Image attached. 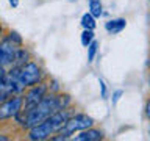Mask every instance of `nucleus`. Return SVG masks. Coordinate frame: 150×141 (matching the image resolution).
<instances>
[{
    "mask_svg": "<svg viewBox=\"0 0 150 141\" xmlns=\"http://www.w3.org/2000/svg\"><path fill=\"white\" fill-rule=\"evenodd\" d=\"M19 111H22V97H13L0 103V119H6V118L16 116Z\"/></svg>",
    "mask_w": 150,
    "mask_h": 141,
    "instance_id": "423d86ee",
    "label": "nucleus"
},
{
    "mask_svg": "<svg viewBox=\"0 0 150 141\" xmlns=\"http://www.w3.org/2000/svg\"><path fill=\"white\" fill-rule=\"evenodd\" d=\"M127 25V21L125 19H112V21H108L105 24V28L108 33H111V35H116V33H120L122 30L125 28Z\"/></svg>",
    "mask_w": 150,
    "mask_h": 141,
    "instance_id": "9d476101",
    "label": "nucleus"
},
{
    "mask_svg": "<svg viewBox=\"0 0 150 141\" xmlns=\"http://www.w3.org/2000/svg\"><path fill=\"white\" fill-rule=\"evenodd\" d=\"M23 89V86L13 77L11 74H5L0 77V103L8 100L11 96H16Z\"/></svg>",
    "mask_w": 150,
    "mask_h": 141,
    "instance_id": "39448f33",
    "label": "nucleus"
},
{
    "mask_svg": "<svg viewBox=\"0 0 150 141\" xmlns=\"http://www.w3.org/2000/svg\"><path fill=\"white\" fill-rule=\"evenodd\" d=\"M122 94H124V91H122V89H116V91L112 93V97H111V102H112V105H116V103L119 102V99L122 97Z\"/></svg>",
    "mask_w": 150,
    "mask_h": 141,
    "instance_id": "2eb2a0df",
    "label": "nucleus"
},
{
    "mask_svg": "<svg viewBox=\"0 0 150 141\" xmlns=\"http://www.w3.org/2000/svg\"><path fill=\"white\" fill-rule=\"evenodd\" d=\"M97 50H98V41L94 39L91 44L88 46V61H89V63H92V61H94V56H96Z\"/></svg>",
    "mask_w": 150,
    "mask_h": 141,
    "instance_id": "ddd939ff",
    "label": "nucleus"
},
{
    "mask_svg": "<svg viewBox=\"0 0 150 141\" xmlns=\"http://www.w3.org/2000/svg\"><path fill=\"white\" fill-rule=\"evenodd\" d=\"M45 91H47V86H45V85H36L35 88H31L30 93H28L27 97H25V110H28V108H31V107H35L36 103L45 96Z\"/></svg>",
    "mask_w": 150,
    "mask_h": 141,
    "instance_id": "6e6552de",
    "label": "nucleus"
},
{
    "mask_svg": "<svg viewBox=\"0 0 150 141\" xmlns=\"http://www.w3.org/2000/svg\"><path fill=\"white\" fill-rule=\"evenodd\" d=\"M69 102H70V97L67 94H64V96H44L35 107L25 110V116L23 118L21 116H16V118L21 122V125L31 129L33 125H38L42 121H45L53 113L64 110Z\"/></svg>",
    "mask_w": 150,
    "mask_h": 141,
    "instance_id": "f257e3e1",
    "label": "nucleus"
},
{
    "mask_svg": "<svg viewBox=\"0 0 150 141\" xmlns=\"http://www.w3.org/2000/svg\"><path fill=\"white\" fill-rule=\"evenodd\" d=\"M92 41H94V30H86L84 28V31L81 33V44L84 47H88Z\"/></svg>",
    "mask_w": 150,
    "mask_h": 141,
    "instance_id": "4468645a",
    "label": "nucleus"
},
{
    "mask_svg": "<svg viewBox=\"0 0 150 141\" xmlns=\"http://www.w3.org/2000/svg\"><path fill=\"white\" fill-rule=\"evenodd\" d=\"M98 83H100V89H102V97L106 99V85H105V82L100 78V80H98Z\"/></svg>",
    "mask_w": 150,
    "mask_h": 141,
    "instance_id": "dca6fc26",
    "label": "nucleus"
},
{
    "mask_svg": "<svg viewBox=\"0 0 150 141\" xmlns=\"http://www.w3.org/2000/svg\"><path fill=\"white\" fill-rule=\"evenodd\" d=\"M81 25L86 30H94L96 28V17L92 16L91 13H86L81 16Z\"/></svg>",
    "mask_w": 150,
    "mask_h": 141,
    "instance_id": "f8f14e48",
    "label": "nucleus"
},
{
    "mask_svg": "<svg viewBox=\"0 0 150 141\" xmlns=\"http://www.w3.org/2000/svg\"><path fill=\"white\" fill-rule=\"evenodd\" d=\"M69 119V113L66 110H59L49 116L45 121H42L41 124L33 125L30 129V140H47L50 135H53L55 132H59L66 124V121Z\"/></svg>",
    "mask_w": 150,
    "mask_h": 141,
    "instance_id": "f03ea898",
    "label": "nucleus"
},
{
    "mask_svg": "<svg viewBox=\"0 0 150 141\" xmlns=\"http://www.w3.org/2000/svg\"><path fill=\"white\" fill-rule=\"evenodd\" d=\"M8 138H6V136H3V135H0V141H6Z\"/></svg>",
    "mask_w": 150,
    "mask_h": 141,
    "instance_id": "aec40b11",
    "label": "nucleus"
},
{
    "mask_svg": "<svg viewBox=\"0 0 150 141\" xmlns=\"http://www.w3.org/2000/svg\"><path fill=\"white\" fill-rule=\"evenodd\" d=\"M8 2H9V5H11L13 8H16L17 5H19V0H8Z\"/></svg>",
    "mask_w": 150,
    "mask_h": 141,
    "instance_id": "a211bd4d",
    "label": "nucleus"
},
{
    "mask_svg": "<svg viewBox=\"0 0 150 141\" xmlns=\"http://www.w3.org/2000/svg\"><path fill=\"white\" fill-rule=\"evenodd\" d=\"M145 116H147V119L150 121V99L147 100V103H145Z\"/></svg>",
    "mask_w": 150,
    "mask_h": 141,
    "instance_id": "f3484780",
    "label": "nucleus"
},
{
    "mask_svg": "<svg viewBox=\"0 0 150 141\" xmlns=\"http://www.w3.org/2000/svg\"><path fill=\"white\" fill-rule=\"evenodd\" d=\"M9 74L17 80L19 83L25 86H33L41 80V69L35 63H25L21 68H14L9 70Z\"/></svg>",
    "mask_w": 150,
    "mask_h": 141,
    "instance_id": "20e7f679",
    "label": "nucleus"
},
{
    "mask_svg": "<svg viewBox=\"0 0 150 141\" xmlns=\"http://www.w3.org/2000/svg\"><path fill=\"white\" fill-rule=\"evenodd\" d=\"M16 42H13L11 39H5L2 44H0V66L5 68L6 64H13L14 58H16Z\"/></svg>",
    "mask_w": 150,
    "mask_h": 141,
    "instance_id": "0eeeda50",
    "label": "nucleus"
},
{
    "mask_svg": "<svg viewBox=\"0 0 150 141\" xmlns=\"http://www.w3.org/2000/svg\"><path fill=\"white\" fill-rule=\"evenodd\" d=\"M89 13L94 17H100L103 14V6L100 0H89Z\"/></svg>",
    "mask_w": 150,
    "mask_h": 141,
    "instance_id": "9b49d317",
    "label": "nucleus"
},
{
    "mask_svg": "<svg viewBox=\"0 0 150 141\" xmlns=\"http://www.w3.org/2000/svg\"><path fill=\"white\" fill-rule=\"evenodd\" d=\"M94 125V119L88 115H75L72 118H69L66 121V124L63 125V129L59 130V136H53L52 140H67L70 138V135H74L75 132L89 129Z\"/></svg>",
    "mask_w": 150,
    "mask_h": 141,
    "instance_id": "7ed1b4c3",
    "label": "nucleus"
},
{
    "mask_svg": "<svg viewBox=\"0 0 150 141\" xmlns=\"http://www.w3.org/2000/svg\"><path fill=\"white\" fill-rule=\"evenodd\" d=\"M74 140L75 141H98V140H103V132L89 127V129L80 130V133L75 135Z\"/></svg>",
    "mask_w": 150,
    "mask_h": 141,
    "instance_id": "1a4fd4ad",
    "label": "nucleus"
},
{
    "mask_svg": "<svg viewBox=\"0 0 150 141\" xmlns=\"http://www.w3.org/2000/svg\"><path fill=\"white\" fill-rule=\"evenodd\" d=\"M0 31H2V25H0Z\"/></svg>",
    "mask_w": 150,
    "mask_h": 141,
    "instance_id": "412c9836",
    "label": "nucleus"
},
{
    "mask_svg": "<svg viewBox=\"0 0 150 141\" xmlns=\"http://www.w3.org/2000/svg\"><path fill=\"white\" fill-rule=\"evenodd\" d=\"M2 75H5V68H2V66H0V77H2Z\"/></svg>",
    "mask_w": 150,
    "mask_h": 141,
    "instance_id": "6ab92c4d",
    "label": "nucleus"
}]
</instances>
